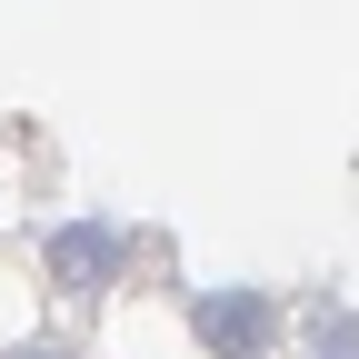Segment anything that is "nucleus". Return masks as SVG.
<instances>
[{
    "instance_id": "nucleus-1",
    "label": "nucleus",
    "mask_w": 359,
    "mask_h": 359,
    "mask_svg": "<svg viewBox=\"0 0 359 359\" xmlns=\"http://www.w3.org/2000/svg\"><path fill=\"white\" fill-rule=\"evenodd\" d=\"M190 330H200L210 359H259L269 339H280V309H269L259 290H210V299H190Z\"/></svg>"
},
{
    "instance_id": "nucleus-2",
    "label": "nucleus",
    "mask_w": 359,
    "mask_h": 359,
    "mask_svg": "<svg viewBox=\"0 0 359 359\" xmlns=\"http://www.w3.org/2000/svg\"><path fill=\"white\" fill-rule=\"evenodd\" d=\"M50 280H60V290H110V280H120V230H100V219L60 230V240H50Z\"/></svg>"
},
{
    "instance_id": "nucleus-3",
    "label": "nucleus",
    "mask_w": 359,
    "mask_h": 359,
    "mask_svg": "<svg viewBox=\"0 0 359 359\" xmlns=\"http://www.w3.org/2000/svg\"><path fill=\"white\" fill-rule=\"evenodd\" d=\"M11 359H60V349H50V339H30V349H11Z\"/></svg>"
}]
</instances>
